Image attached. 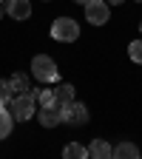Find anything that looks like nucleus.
Wrapping results in <instances>:
<instances>
[{
  "instance_id": "f257e3e1",
  "label": "nucleus",
  "mask_w": 142,
  "mask_h": 159,
  "mask_svg": "<svg viewBox=\"0 0 142 159\" xmlns=\"http://www.w3.org/2000/svg\"><path fill=\"white\" fill-rule=\"evenodd\" d=\"M34 105H37V88H29V91H23V94L11 97L9 111L14 114V119H20V122H29V119L34 116Z\"/></svg>"
},
{
  "instance_id": "f03ea898",
  "label": "nucleus",
  "mask_w": 142,
  "mask_h": 159,
  "mask_svg": "<svg viewBox=\"0 0 142 159\" xmlns=\"http://www.w3.org/2000/svg\"><path fill=\"white\" fill-rule=\"evenodd\" d=\"M51 37L57 43H74L80 37V23L74 17H57L51 23Z\"/></svg>"
},
{
  "instance_id": "7ed1b4c3",
  "label": "nucleus",
  "mask_w": 142,
  "mask_h": 159,
  "mask_svg": "<svg viewBox=\"0 0 142 159\" xmlns=\"http://www.w3.org/2000/svg\"><path fill=\"white\" fill-rule=\"evenodd\" d=\"M31 74H34V80H40V83H54L60 71H57V63L48 54H37L31 60Z\"/></svg>"
},
{
  "instance_id": "20e7f679",
  "label": "nucleus",
  "mask_w": 142,
  "mask_h": 159,
  "mask_svg": "<svg viewBox=\"0 0 142 159\" xmlns=\"http://www.w3.org/2000/svg\"><path fill=\"white\" fill-rule=\"evenodd\" d=\"M85 20L91 26H105L111 20V6L105 3V0H94V3L85 6Z\"/></svg>"
},
{
  "instance_id": "39448f33",
  "label": "nucleus",
  "mask_w": 142,
  "mask_h": 159,
  "mask_svg": "<svg viewBox=\"0 0 142 159\" xmlns=\"http://www.w3.org/2000/svg\"><path fill=\"white\" fill-rule=\"evenodd\" d=\"M37 119H40V125H43V128H54V125H63L66 122V111L57 108V105H48V108L40 111Z\"/></svg>"
},
{
  "instance_id": "423d86ee",
  "label": "nucleus",
  "mask_w": 142,
  "mask_h": 159,
  "mask_svg": "<svg viewBox=\"0 0 142 159\" xmlns=\"http://www.w3.org/2000/svg\"><path fill=\"white\" fill-rule=\"evenodd\" d=\"M6 14L11 20H29L31 17V3L29 0H6Z\"/></svg>"
},
{
  "instance_id": "0eeeda50",
  "label": "nucleus",
  "mask_w": 142,
  "mask_h": 159,
  "mask_svg": "<svg viewBox=\"0 0 142 159\" xmlns=\"http://www.w3.org/2000/svg\"><path fill=\"white\" fill-rule=\"evenodd\" d=\"M66 122L68 125H85L88 122V108L83 102H71L66 108Z\"/></svg>"
},
{
  "instance_id": "6e6552de",
  "label": "nucleus",
  "mask_w": 142,
  "mask_h": 159,
  "mask_svg": "<svg viewBox=\"0 0 142 159\" xmlns=\"http://www.w3.org/2000/svg\"><path fill=\"white\" fill-rule=\"evenodd\" d=\"M88 156H94V159H108V156H114V148L105 142V139H94V142L88 145Z\"/></svg>"
},
{
  "instance_id": "1a4fd4ad",
  "label": "nucleus",
  "mask_w": 142,
  "mask_h": 159,
  "mask_svg": "<svg viewBox=\"0 0 142 159\" xmlns=\"http://www.w3.org/2000/svg\"><path fill=\"white\" fill-rule=\"evenodd\" d=\"M71 102H74V85H68V83L57 85V102H54V105L66 111V108H68Z\"/></svg>"
},
{
  "instance_id": "9d476101",
  "label": "nucleus",
  "mask_w": 142,
  "mask_h": 159,
  "mask_svg": "<svg viewBox=\"0 0 142 159\" xmlns=\"http://www.w3.org/2000/svg\"><path fill=\"white\" fill-rule=\"evenodd\" d=\"M139 153H142V151H139L134 142H128V139L114 148V156H117V159H139Z\"/></svg>"
},
{
  "instance_id": "9b49d317",
  "label": "nucleus",
  "mask_w": 142,
  "mask_h": 159,
  "mask_svg": "<svg viewBox=\"0 0 142 159\" xmlns=\"http://www.w3.org/2000/svg\"><path fill=\"white\" fill-rule=\"evenodd\" d=\"M14 128V114L9 108H0V139H6Z\"/></svg>"
},
{
  "instance_id": "f8f14e48",
  "label": "nucleus",
  "mask_w": 142,
  "mask_h": 159,
  "mask_svg": "<svg viewBox=\"0 0 142 159\" xmlns=\"http://www.w3.org/2000/svg\"><path fill=\"white\" fill-rule=\"evenodd\" d=\"M63 156H66V159H85V156H88V148H83L80 142H71V145H66Z\"/></svg>"
},
{
  "instance_id": "ddd939ff",
  "label": "nucleus",
  "mask_w": 142,
  "mask_h": 159,
  "mask_svg": "<svg viewBox=\"0 0 142 159\" xmlns=\"http://www.w3.org/2000/svg\"><path fill=\"white\" fill-rule=\"evenodd\" d=\"M37 102L43 105V108L54 105V102H57V88H46V91H37Z\"/></svg>"
},
{
  "instance_id": "4468645a",
  "label": "nucleus",
  "mask_w": 142,
  "mask_h": 159,
  "mask_svg": "<svg viewBox=\"0 0 142 159\" xmlns=\"http://www.w3.org/2000/svg\"><path fill=\"white\" fill-rule=\"evenodd\" d=\"M11 85H14V94H23V91H29V77H26L23 71H17V74L11 77Z\"/></svg>"
},
{
  "instance_id": "2eb2a0df",
  "label": "nucleus",
  "mask_w": 142,
  "mask_h": 159,
  "mask_svg": "<svg viewBox=\"0 0 142 159\" xmlns=\"http://www.w3.org/2000/svg\"><path fill=\"white\" fill-rule=\"evenodd\" d=\"M11 94H14V85H11V80H0V102H11Z\"/></svg>"
},
{
  "instance_id": "dca6fc26",
  "label": "nucleus",
  "mask_w": 142,
  "mask_h": 159,
  "mask_svg": "<svg viewBox=\"0 0 142 159\" xmlns=\"http://www.w3.org/2000/svg\"><path fill=\"white\" fill-rule=\"evenodd\" d=\"M128 54H131L134 63H139V66H142V40H134V43L128 46Z\"/></svg>"
},
{
  "instance_id": "f3484780",
  "label": "nucleus",
  "mask_w": 142,
  "mask_h": 159,
  "mask_svg": "<svg viewBox=\"0 0 142 159\" xmlns=\"http://www.w3.org/2000/svg\"><path fill=\"white\" fill-rule=\"evenodd\" d=\"M108 6H119V3H125V0H105Z\"/></svg>"
},
{
  "instance_id": "a211bd4d",
  "label": "nucleus",
  "mask_w": 142,
  "mask_h": 159,
  "mask_svg": "<svg viewBox=\"0 0 142 159\" xmlns=\"http://www.w3.org/2000/svg\"><path fill=\"white\" fill-rule=\"evenodd\" d=\"M74 3H83V6H88V3H94V0H74Z\"/></svg>"
},
{
  "instance_id": "6ab92c4d",
  "label": "nucleus",
  "mask_w": 142,
  "mask_h": 159,
  "mask_svg": "<svg viewBox=\"0 0 142 159\" xmlns=\"http://www.w3.org/2000/svg\"><path fill=\"white\" fill-rule=\"evenodd\" d=\"M3 11H6V6H3V3H0V17H3Z\"/></svg>"
},
{
  "instance_id": "aec40b11",
  "label": "nucleus",
  "mask_w": 142,
  "mask_h": 159,
  "mask_svg": "<svg viewBox=\"0 0 142 159\" xmlns=\"http://www.w3.org/2000/svg\"><path fill=\"white\" fill-rule=\"evenodd\" d=\"M0 3H6V0H0Z\"/></svg>"
},
{
  "instance_id": "412c9836",
  "label": "nucleus",
  "mask_w": 142,
  "mask_h": 159,
  "mask_svg": "<svg viewBox=\"0 0 142 159\" xmlns=\"http://www.w3.org/2000/svg\"><path fill=\"white\" fill-rule=\"evenodd\" d=\"M139 29H142V23H139Z\"/></svg>"
},
{
  "instance_id": "4be33fe9",
  "label": "nucleus",
  "mask_w": 142,
  "mask_h": 159,
  "mask_svg": "<svg viewBox=\"0 0 142 159\" xmlns=\"http://www.w3.org/2000/svg\"><path fill=\"white\" fill-rule=\"evenodd\" d=\"M139 3H142V0H139Z\"/></svg>"
}]
</instances>
